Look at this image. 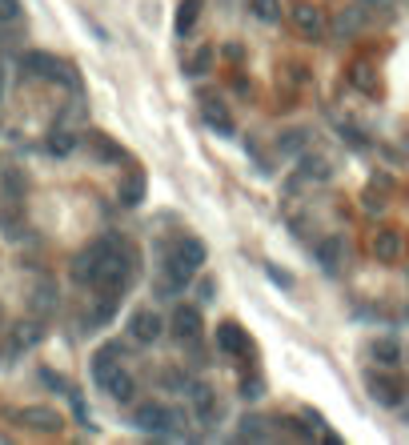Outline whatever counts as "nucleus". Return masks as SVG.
<instances>
[{
	"mask_svg": "<svg viewBox=\"0 0 409 445\" xmlns=\"http://www.w3.org/2000/svg\"><path fill=\"white\" fill-rule=\"evenodd\" d=\"M213 293H217V281H213V277H201L197 297H201V301H213Z\"/></svg>",
	"mask_w": 409,
	"mask_h": 445,
	"instance_id": "nucleus-33",
	"label": "nucleus"
},
{
	"mask_svg": "<svg viewBox=\"0 0 409 445\" xmlns=\"http://www.w3.org/2000/svg\"><path fill=\"white\" fill-rule=\"evenodd\" d=\"M133 425L145 429V433H157V437H169V433H177V425H181V413L161 405V401H145V405H136Z\"/></svg>",
	"mask_w": 409,
	"mask_h": 445,
	"instance_id": "nucleus-2",
	"label": "nucleus"
},
{
	"mask_svg": "<svg viewBox=\"0 0 409 445\" xmlns=\"http://www.w3.org/2000/svg\"><path fill=\"white\" fill-rule=\"evenodd\" d=\"M8 421H16V425H28V429H40V433H61V425H64V417L57 413V409H49V405L13 409V413H8Z\"/></svg>",
	"mask_w": 409,
	"mask_h": 445,
	"instance_id": "nucleus-6",
	"label": "nucleus"
},
{
	"mask_svg": "<svg viewBox=\"0 0 409 445\" xmlns=\"http://www.w3.org/2000/svg\"><path fill=\"white\" fill-rule=\"evenodd\" d=\"M117 197H121V205H124V209L141 205V201H145V173H141V169H133V173H129V177L121 181Z\"/></svg>",
	"mask_w": 409,
	"mask_h": 445,
	"instance_id": "nucleus-13",
	"label": "nucleus"
},
{
	"mask_svg": "<svg viewBox=\"0 0 409 445\" xmlns=\"http://www.w3.org/2000/svg\"><path fill=\"white\" fill-rule=\"evenodd\" d=\"M0 321H4V309H0Z\"/></svg>",
	"mask_w": 409,
	"mask_h": 445,
	"instance_id": "nucleus-37",
	"label": "nucleus"
},
{
	"mask_svg": "<svg viewBox=\"0 0 409 445\" xmlns=\"http://www.w3.org/2000/svg\"><path fill=\"white\" fill-rule=\"evenodd\" d=\"M341 253H345V241H341V237H325V241H317V261H321V269L337 273L341 269Z\"/></svg>",
	"mask_w": 409,
	"mask_h": 445,
	"instance_id": "nucleus-16",
	"label": "nucleus"
},
{
	"mask_svg": "<svg viewBox=\"0 0 409 445\" xmlns=\"http://www.w3.org/2000/svg\"><path fill=\"white\" fill-rule=\"evenodd\" d=\"M405 421H409V409H405Z\"/></svg>",
	"mask_w": 409,
	"mask_h": 445,
	"instance_id": "nucleus-38",
	"label": "nucleus"
},
{
	"mask_svg": "<svg viewBox=\"0 0 409 445\" xmlns=\"http://www.w3.org/2000/svg\"><path fill=\"white\" fill-rule=\"evenodd\" d=\"M261 393H265V385H261L257 377H253V381H245V385H241V397H245V401H257Z\"/></svg>",
	"mask_w": 409,
	"mask_h": 445,
	"instance_id": "nucleus-32",
	"label": "nucleus"
},
{
	"mask_svg": "<svg viewBox=\"0 0 409 445\" xmlns=\"http://www.w3.org/2000/svg\"><path fill=\"white\" fill-rule=\"evenodd\" d=\"M197 16H201V0H181L177 4V32L185 37L189 28L197 25Z\"/></svg>",
	"mask_w": 409,
	"mask_h": 445,
	"instance_id": "nucleus-24",
	"label": "nucleus"
},
{
	"mask_svg": "<svg viewBox=\"0 0 409 445\" xmlns=\"http://www.w3.org/2000/svg\"><path fill=\"white\" fill-rule=\"evenodd\" d=\"M209 64H213V49H197L193 57H189L185 73L189 76H205V73H209Z\"/></svg>",
	"mask_w": 409,
	"mask_h": 445,
	"instance_id": "nucleus-26",
	"label": "nucleus"
},
{
	"mask_svg": "<svg viewBox=\"0 0 409 445\" xmlns=\"http://www.w3.org/2000/svg\"><path fill=\"white\" fill-rule=\"evenodd\" d=\"M349 85H353V88H361V93H377V81H373V69H369L365 61L349 64Z\"/></svg>",
	"mask_w": 409,
	"mask_h": 445,
	"instance_id": "nucleus-22",
	"label": "nucleus"
},
{
	"mask_svg": "<svg viewBox=\"0 0 409 445\" xmlns=\"http://www.w3.org/2000/svg\"><path fill=\"white\" fill-rule=\"evenodd\" d=\"M25 185H28V181H25L20 173H16V169H8V173H4V189H8V201H20V197H25Z\"/></svg>",
	"mask_w": 409,
	"mask_h": 445,
	"instance_id": "nucleus-28",
	"label": "nucleus"
},
{
	"mask_svg": "<svg viewBox=\"0 0 409 445\" xmlns=\"http://www.w3.org/2000/svg\"><path fill=\"white\" fill-rule=\"evenodd\" d=\"M293 25H297V32L301 37H309V40H321V32H325V16H321V8H313V4H293Z\"/></svg>",
	"mask_w": 409,
	"mask_h": 445,
	"instance_id": "nucleus-9",
	"label": "nucleus"
},
{
	"mask_svg": "<svg viewBox=\"0 0 409 445\" xmlns=\"http://www.w3.org/2000/svg\"><path fill=\"white\" fill-rule=\"evenodd\" d=\"M88 148H93V153H97L100 161H112V165H121V145H112L109 136L105 133H88Z\"/></svg>",
	"mask_w": 409,
	"mask_h": 445,
	"instance_id": "nucleus-21",
	"label": "nucleus"
},
{
	"mask_svg": "<svg viewBox=\"0 0 409 445\" xmlns=\"http://www.w3.org/2000/svg\"><path fill=\"white\" fill-rule=\"evenodd\" d=\"M269 277H273L277 285H293V277H289L285 269H277V265H269Z\"/></svg>",
	"mask_w": 409,
	"mask_h": 445,
	"instance_id": "nucleus-35",
	"label": "nucleus"
},
{
	"mask_svg": "<svg viewBox=\"0 0 409 445\" xmlns=\"http://www.w3.org/2000/svg\"><path fill=\"white\" fill-rule=\"evenodd\" d=\"M129 333H133L136 341H145V345H149V341H157V337L165 333V321L153 309H136L133 317H129Z\"/></svg>",
	"mask_w": 409,
	"mask_h": 445,
	"instance_id": "nucleus-8",
	"label": "nucleus"
},
{
	"mask_svg": "<svg viewBox=\"0 0 409 445\" xmlns=\"http://www.w3.org/2000/svg\"><path fill=\"white\" fill-rule=\"evenodd\" d=\"M201 265H205V245H201L197 237H181V241L165 253V281L177 285V289H185Z\"/></svg>",
	"mask_w": 409,
	"mask_h": 445,
	"instance_id": "nucleus-1",
	"label": "nucleus"
},
{
	"mask_svg": "<svg viewBox=\"0 0 409 445\" xmlns=\"http://www.w3.org/2000/svg\"><path fill=\"white\" fill-rule=\"evenodd\" d=\"M32 309H37L40 317L57 309V285H52V281H40L37 285V293H32Z\"/></svg>",
	"mask_w": 409,
	"mask_h": 445,
	"instance_id": "nucleus-23",
	"label": "nucleus"
},
{
	"mask_svg": "<svg viewBox=\"0 0 409 445\" xmlns=\"http://www.w3.org/2000/svg\"><path fill=\"white\" fill-rule=\"evenodd\" d=\"M73 148H76V136H73V133H52V136H49V153H57V157L73 153Z\"/></svg>",
	"mask_w": 409,
	"mask_h": 445,
	"instance_id": "nucleus-27",
	"label": "nucleus"
},
{
	"mask_svg": "<svg viewBox=\"0 0 409 445\" xmlns=\"http://www.w3.org/2000/svg\"><path fill=\"white\" fill-rule=\"evenodd\" d=\"M373 257L377 261H397L401 257V233L397 229H381L373 237Z\"/></svg>",
	"mask_w": 409,
	"mask_h": 445,
	"instance_id": "nucleus-15",
	"label": "nucleus"
},
{
	"mask_svg": "<svg viewBox=\"0 0 409 445\" xmlns=\"http://www.w3.org/2000/svg\"><path fill=\"white\" fill-rule=\"evenodd\" d=\"M189 401L197 405V417L205 421V425H213V421L221 417V405H217V397H213V389L205 381H193V385H189Z\"/></svg>",
	"mask_w": 409,
	"mask_h": 445,
	"instance_id": "nucleus-10",
	"label": "nucleus"
},
{
	"mask_svg": "<svg viewBox=\"0 0 409 445\" xmlns=\"http://www.w3.org/2000/svg\"><path fill=\"white\" fill-rule=\"evenodd\" d=\"M0 229H4L8 241H20V237H25V209H20V201H13V205L0 209Z\"/></svg>",
	"mask_w": 409,
	"mask_h": 445,
	"instance_id": "nucleus-14",
	"label": "nucleus"
},
{
	"mask_svg": "<svg viewBox=\"0 0 409 445\" xmlns=\"http://www.w3.org/2000/svg\"><path fill=\"white\" fill-rule=\"evenodd\" d=\"M373 357L381 369H397L401 365V345H397L393 337H381V341H373Z\"/></svg>",
	"mask_w": 409,
	"mask_h": 445,
	"instance_id": "nucleus-19",
	"label": "nucleus"
},
{
	"mask_svg": "<svg viewBox=\"0 0 409 445\" xmlns=\"http://www.w3.org/2000/svg\"><path fill=\"white\" fill-rule=\"evenodd\" d=\"M241 425H245V429H241V437H253V441H261V437H265V429H261L265 421H261V417H245Z\"/></svg>",
	"mask_w": 409,
	"mask_h": 445,
	"instance_id": "nucleus-30",
	"label": "nucleus"
},
{
	"mask_svg": "<svg viewBox=\"0 0 409 445\" xmlns=\"http://www.w3.org/2000/svg\"><path fill=\"white\" fill-rule=\"evenodd\" d=\"M20 16V0H0V25H8Z\"/></svg>",
	"mask_w": 409,
	"mask_h": 445,
	"instance_id": "nucleus-31",
	"label": "nucleus"
},
{
	"mask_svg": "<svg viewBox=\"0 0 409 445\" xmlns=\"http://www.w3.org/2000/svg\"><path fill=\"white\" fill-rule=\"evenodd\" d=\"M301 145H305V133H289V136H285V145H281V148H285V153H297Z\"/></svg>",
	"mask_w": 409,
	"mask_h": 445,
	"instance_id": "nucleus-34",
	"label": "nucleus"
},
{
	"mask_svg": "<svg viewBox=\"0 0 409 445\" xmlns=\"http://www.w3.org/2000/svg\"><path fill=\"white\" fill-rule=\"evenodd\" d=\"M201 117H205V124H209V129H217V133H233V117H229V109H225V105H217V100H209V105H205V109H201Z\"/></svg>",
	"mask_w": 409,
	"mask_h": 445,
	"instance_id": "nucleus-20",
	"label": "nucleus"
},
{
	"mask_svg": "<svg viewBox=\"0 0 409 445\" xmlns=\"http://www.w3.org/2000/svg\"><path fill=\"white\" fill-rule=\"evenodd\" d=\"M112 245H117L112 237H100V241H93L88 249H81V253H76V261H73V281L76 285H93V281H97L100 261L109 257Z\"/></svg>",
	"mask_w": 409,
	"mask_h": 445,
	"instance_id": "nucleus-4",
	"label": "nucleus"
},
{
	"mask_svg": "<svg viewBox=\"0 0 409 445\" xmlns=\"http://www.w3.org/2000/svg\"><path fill=\"white\" fill-rule=\"evenodd\" d=\"M217 349H221L225 357H245V353H249L245 329H241V325H233V321L217 325Z\"/></svg>",
	"mask_w": 409,
	"mask_h": 445,
	"instance_id": "nucleus-7",
	"label": "nucleus"
},
{
	"mask_svg": "<svg viewBox=\"0 0 409 445\" xmlns=\"http://www.w3.org/2000/svg\"><path fill=\"white\" fill-rule=\"evenodd\" d=\"M173 333L181 337V341H197L201 337V309L181 305V309L173 313Z\"/></svg>",
	"mask_w": 409,
	"mask_h": 445,
	"instance_id": "nucleus-12",
	"label": "nucleus"
},
{
	"mask_svg": "<svg viewBox=\"0 0 409 445\" xmlns=\"http://www.w3.org/2000/svg\"><path fill=\"white\" fill-rule=\"evenodd\" d=\"M305 177H317V181H325V177H329V165H325L321 157H309V161H305Z\"/></svg>",
	"mask_w": 409,
	"mask_h": 445,
	"instance_id": "nucleus-29",
	"label": "nucleus"
},
{
	"mask_svg": "<svg viewBox=\"0 0 409 445\" xmlns=\"http://www.w3.org/2000/svg\"><path fill=\"white\" fill-rule=\"evenodd\" d=\"M365 389H369V397L377 401V405H385V409L401 405V397L409 393L405 377H397V373H377V369L365 373Z\"/></svg>",
	"mask_w": 409,
	"mask_h": 445,
	"instance_id": "nucleus-3",
	"label": "nucleus"
},
{
	"mask_svg": "<svg viewBox=\"0 0 409 445\" xmlns=\"http://www.w3.org/2000/svg\"><path fill=\"white\" fill-rule=\"evenodd\" d=\"M249 8H253V16H261V20H281V0H249Z\"/></svg>",
	"mask_w": 409,
	"mask_h": 445,
	"instance_id": "nucleus-25",
	"label": "nucleus"
},
{
	"mask_svg": "<svg viewBox=\"0 0 409 445\" xmlns=\"http://www.w3.org/2000/svg\"><path fill=\"white\" fill-rule=\"evenodd\" d=\"M121 345H117V341H112V345H105V349H97V357H93V381L100 385V389H105V381H109L112 373L121 369Z\"/></svg>",
	"mask_w": 409,
	"mask_h": 445,
	"instance_id": "nucleus-11",
	"label": "nucleus"
},
{
	"mask_svg": "<svg viewBox=\"0 0 409 445\" xmlns=\"http://www.w3.org/2000/svg\"><path fill=\"white\" fill-rule=\"evenodd\" d=\"M45 337V329H40V321H20L13 329V353H25V349H32Z\"/></svg>",
	"mask_w": 409,
	"mask_h": 445,
	"instance_id": "nucleus-17",
	"label": "nucleus"
},
{
	"mask_svg": "<svg viewBox=\"0 0 409 445\" xmlns=\"http://www.w3.org/2000/svg\"><path fill=\"white\" fill-rule=\"evenodd\" d=\"M361 4H389V0H361Z\"/></svg>",
	"mask_w": 409,
	"mask_h": 445,
	"instance_id": "nucleus-36",
	"label": "nucleus"
},
{
	"mask_svg": "<svg viewBox=\"0 0 409 445\" xmlns=\"http://www.w3.org/2000/svg\"><path fill=\"white\" fill-rule=\"evenodd\" d=\"M105 389H109V397L112 401H133V393H136V381H133V373H124V369H117L105 381Z\"/></svg>",
	"mask_w": 409,
	"mask_h": 445,
	"instance_id": "nucleus-18",
	"label": "nucleus"
},
{
	"mask_svg": "<svg viewBox=\"0 0 409 445\" xmlns=\"http://www.w3.org/2000/svg\"><path fill=\"white\" fill-rule=\"evenodd\" d=\"M20 69H25L28 76H45V81H64V85H76V76H69V69H64L52 52H20Z\"/></svg>",
	"mask_w": 409,
	"mask_h": 445,
	"instance_id": "nucleus-5",
	"label": "nucleus"
},
{
	"mask_svg": "<svg viewBox=\"0 0 409 445\" xmlns=\"http://www.w3.org/2000/svg\"><path fill=\"white\" fill-rule=\"evenodd\" d=\"M405 313H409V309H405Z\"/></svg>",
	"mask_w": 409,
	"mask_h": 445,
	"instance_id": "nucleus-39",
	"label": "nucleus"
}]
</instances>
